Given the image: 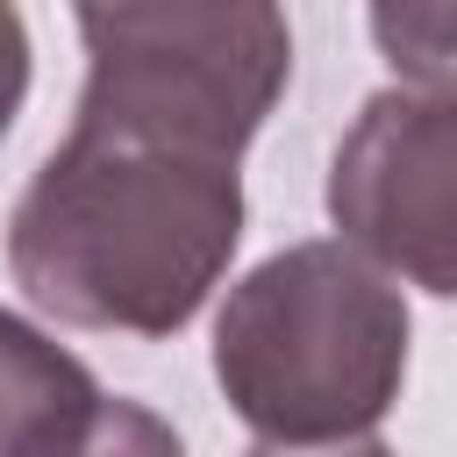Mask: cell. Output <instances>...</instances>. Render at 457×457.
Instances as JSON below:
<instances>
[{"label": "cell", "instance_id": "3", "mask_svg": "<svg viewBox=\"0 0 457 457\" xmlns=\"http://www.w3.org/2000/svg\"><path fill=\"white\" fill-rule=\"evenodd\" d=\"M86 86L71 129L243 164L293 79V29L264 0L228 7H79Z\"/></svg>", "mask_w": 457, "mask_h": 457}, {"label": "cell", "instance_id": "7", "mask_svg": "<svg viewBox=\"0 0 457 457\" xmlns=\"http://www.w3.org/2000/svg\"><path fill=\"white\" fill-rule=\"evenodd\" d=\"M21 457H186L179 428L164 414H150L143 400H121V393H100L86 414L57 421L50 436H36Z\"/></svg>", "mask_w": 457, "mask_h": 457}, {"label": "cell", "instance_id": "5", "mask_svg": "<svg viewBox=\"0 0 457 457\" xmlns=\"http://www.w3.org/2000/svg\"><path fill=\"white\" fill-rule=\"evenodd\" d=\"M93 400H100V378L64 343H50L43 328L0 307V457H21L36 436L86 414Z\"/></svg>", "mask_w": 457, "mask_h": 457}, {"label": "cell", "instance_id": "1", "mask_svg": "<svg viewBox=\"0 0 457 457\" xmlns=\"http://www.w3.org/2000/svg\"><path fill=\"white\" fill-rule=\"evenodd\" d=\"M243 243L236 164L71 129L7 214V271L36 314L164 343Z\"/></svg>", "mask_w": 457, "mask_h": 457}, {"label": "cell", "instance_id": "8", "mask_svg": "<svg viewBox=\"0 0 457 457\" xmlns=\"http://www.w3.org/2000/svg\"><path fill=\"white\" fill-rule=\"evenodd\" d=\"M21 93H29V29L14 7H0V143L21 114Z\"/></svg>", "mask_w": 457, "mask_h": 457}, {"label": "cell", "instance_id": "9", "mask_svg": "<svg viewBox=\"0 0 457 457\" xmlns=\"http://www.w3.org/2000/svg\"><path fill=\"white\" fill-rule=\"evenodd\" d=\"M250 457H393V450H386V443H343V450H264V443H257Z\"/></svg>", "mask_w": 457, "mask_h": 457}, {"label": "cell", "instance_id": "4", "mask_svg": "<svg viewBox=\"0 0 457 457\" xmlns=\"http://www.w3.org/2000/svg\"><path fill=\"white\" fill-rule=\"evenodd\" d=\"M328 221L386 278L457 300V100L371 93L328 157Z\"/></svg>", "mask_w": 457, "mask_h": 457}, {"label": "cell", "instance_id": "2", "mask_svg": "<svg viewBox=\"0 0 457 457\" xmlns=\"http://www.w3.org/2000/svg\"><path fill=\"white\" fill-rule=\"evenodd\" d=\"M407 300L350 243L314 236L243 271L214 314V386L264 450L371 443L407 378Z\"/></svg>", "mask_w": 457, "mask_h": 457}, {"label": "cell", "instance_id": "6", "mask_svg": "<svg viewBox=\"0 0 457 457\" xmlns=\"http://www.w3.org/2000/svg\"><path fill=\"white\" fill-rule=\"evenodd\" d=\"M364 21H371L378 57L414 93H450L457 100V0H378Z\"/></svg>", "mask_w": 457, "mask_h": 457}]
</instances>
